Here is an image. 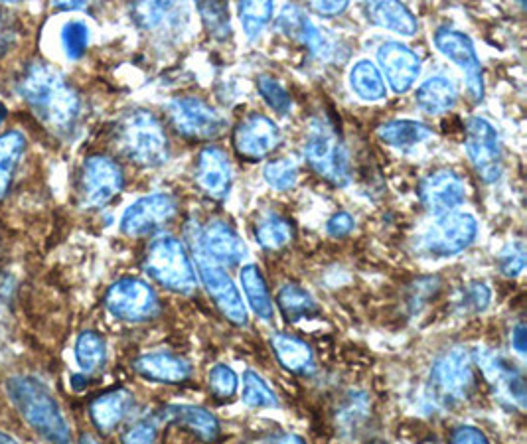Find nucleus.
I'll list each match as a JSON object with an SVG mask.
<instances>
[{"mask_svg": "<svg viewBox=\"0 0 527 444\" xmlns=\"http://www.w3.org/2000/svg\"><path fill=\"white\" fill-rule=\"evenodd\" d=\"M379 139L389 145L391 148L397 150H413V148L423 145L425 141L433 139V129L421 121H413V119H395V121H387L379 127L377 131Z\"/></svg>", "mask_w": 527, "mask_h": 444, "instance_id": "obj_26", "label": "nucleus"}, {"mask_svg": "<svg viewBox=\"0 0 527 444\" xmlns=\"http://www.w3.org/2000/svg\"><path fill=\"white\" fill-rule=\"evenodd\" d=\"M421 204L435 218L458 212L466 200V186L452 170H437L429 174L419 188Z\"/></svg>", "mask_w": 527, "mask_h": 444, "instance_id": "obj_18", "label": "nucleus"}, {"mask_svg": "<svg viewBox=\"0 0 527 444\" xmlns=\"http://www.w3.org/2000/svg\"><path fill=\"white\" fill-rule=\"evenodd\" d=\"M476 362L484 373V377L488 379V383L494 387V393L502 401L518 409L526 407V381H524L522 371L518 370L514 364H510L504 356L492 350L478 352Z\"/></svg>", "mask_w": 527, "mask_h": 444, "instance_id": "obj_17", "label": "nucleus"}, {"mask_svg": "<svg viewBox=\"0 0 527 444\" xmlns=\"http://www.w3.org/2000/svg\"><path fill=\"white\" fill-rule=\"evenodd\" d=\"M62 46L68 58L79 60L89 46V28L83 20H70L62 28Z\"/></svg>", "mask_w": 527, "mask_h": 444, "instance_id": "obj_40", "label": "nucleus"}, {"mask_svg": "<svg viewBox=\"0 0 527 444\" xmlns=\"http://www.w3.org/2000/svg\"><path fill=\"white\" fill-rule=\"evenodd\" d=\"M133 407V395L127 389H113L103 395H99L89 411L95 427L103 433H111L131 411Z\"/></svg>", "mask_w": 527, "mask_h": 444, "instance_id": "obj_25", "label": "nucleus"}, {"mask_svg": "<svg viewBox=\"0 0 527 444\" xmlns=\"http://www.w3.org/2000/svg\"><path fill=\"white\" fill-rule=\"evenodd\" d=\"M474 389V358L468 348H452L443 354L429 377V395L441 409L464 403Z\"/></svg>", "mask_w": 527, "mask_h": 444, "instance_id": "obj_6", "label": "nucleus"}, {"mask_svg": "<svg viewBox=\"0 0 527 444\" xmlns=\"http://www.w3.org/2000/svg\"><path fill=\"white\" fill-rule=\"evenodd\" d=\"M310 8L320 14V16H338L342 14L346 8H348V2H334V0H328V2H312Z\"/></svg>", "mask_w": 527, "mask_h": 444, "instance_id": "obj_49", "label": "nucleus"}, {"mask_svg": "<svg viewBox=\"0 0 527 444\" xmlns=\"http://www.w3.org/2000/svg\"><path fill=\"white\" fill-rule=\"evenodd\" d=\"M208 381H210V391L218 399L233 397L237 387H239L237 373L231 370L229 366H226V364H218L216 368H212L210 375H208Z\"/></svg>", "mask_w": 527, "mask_h": 444, "instance_id": "obj_43", "label": "nucleus"}, {"mask_svg": "<svg viewBox=\"0 0 527 444\" xmlns=\"http://www.w3.org/2000/svg\"><path fill=\"white\" fill-rule=\"evenodd\" d=\"M456 87L449 77L433 75L423 81L415 93L417 105L429 115H441L451 111L456 103Z\"/></svg>", "mask_w": 527, "mask_h": 444, "instance_id": "obj_27", "label": "nucleus"}, {"mask_svg": "<svg viewBox=\"0 0 527 444\" xmlns=\"http://www.w3.org/2000/svg\"><path fill=\"white\" fill-rule=\"evenodd\" d=\"M281 145V131L273 119L251 113L233 131V147L245 160H263Z\"/></svg>", "mask_w": 527, "mask_h": 444, "instance_id": "obj_16", "label": "nucleus"}, {"mask_svg": "<svg viewBox=\"0 0 527 444\" xmlns=\"http://www.w3.org/2000/svg\"><path fill=\"white\" fill-rule=\"evenodd\" d=\"M145 269L164 289L190 295L196 291L198 279L194 263L180 239L172 235H158L147 251Z\"/></svg>", "mask_w": 527, "mask_h": 444, "instance_id": "obj_4", "label": "nucleus"}, {"mask_svg": "<svg viewBox=\"0 0 527 444\" xmlns=\"http://www.w3.org/2000/svg\"><path fill=\"white\" fill-rule=\"evenodd\" d=\"M526 338V324H524V322H520V324H518V326L512 330V346H514V350H516L520 356H524V354H526Z\"/></svg>", "mask_w": 527, "mask_h": 444, "instance_id": "obj_50", "label": "nucleus"}, {"mask_svg": "<svg viewBox=\"0 0 527 444\" xmlns=\"http://www.w3.org/2000/svg\"><path fill=\"white\" fill-rule=\"evenodd\" d=\"M20 93L36 117L52 131L66 133L76 125L81 101L76 89L58 70L32 64L20 81Z\"/></svg>", "mask_w": 527, "mask_h": 444, "instance_id": "obj_1", "label": "nucleus"}, {"mask_svg": "<svg viewBox=\"0 0 527 444\" xmlns=\"http://www.w3.org/2000/svg\"><path fill=\"white\" fill-rule=\"evenodd\" d=\"M435 46L464 72L468 95L474 103H480L484 99V75L472 40L460 30L443 26L435 32Z\"/></svg>", "mask_w": 527, "mask_h": 444, "instance_id": "obj_11", "label": "nucleus"}, {"mask_svg": "<svg viewBox=\"0 0 527 444\" xmlns=\"http://www.w3.org/2000/svg\"><path fill=\"white\" fill-rule=\"evenodd\" d=\"M239 281H241L243 293L247 296V302H249L251 310L263 322H271L273 316H275V306H273V298H271L269 287L265 283V277H263L261 269L257 265L241 267Z\"/></svg>", "mask_w": 527, "mask_h": 444, "instance_id": "obj_29", "label": "nucleus"}, {"mask_svg": "<svg viewBox=\"0 0 527 444\" xmlns=\"http://www.w3.org/2000/svg\"><path fill=\"white\" fill-rule=\"evenodd\" d=\"M107 344L97 332H83L76 342V362L83 373H95L105 366Z\"/></svg>", "mask_w": 527, "mask_h": 444, "instance_id": "obj_34", "label": "nucleus"}, {"mask_svg": "<svg viewBox=\"0 0 527 444\" xmlns=\"http://www.w3.org/2000/svg\"><path fill=\"white\" fill-rule=\"evenodd\" d=\"M0 444H22L20 441H16L14 437H10L8 433H4V431H0Z\"/></svg>", "mask_w": 527, "mask_h": 444, "instance_id": "obj_53", "label": "nucleus"}, {"mask_svg": "<svg viewBox=\"0 0 527 444\" xmlns=\"http://www.w3.org/2000/svg\"><path fill=\"white\" fill-rule=\"evenodd\" d=\"M451 444H490V441L486 439V435L476 429V427H470V425H462V427H456L451 433Z\"/></svg>", "mask_w": 527, "mask_h": 444, "instance_id": "obj_47", "label": "nucleus"}, {"mask_svg": "<svg viewBox=\"0 0 527 444\" xmlns=\"http://www.w3.org/2000/svg\"><path fill=\"white\" fill-rule=\"evenodd\" d=\"M277 306L289 322L308 320V318H314L320 314V308L314 302V298L299 285L281 287V291L277 295Z\"/></svg>", "mask_w": 527, "mask_h": 444, "instance_id": "obj_32", "label": "nucleus"}, {"mask_svg": "<svg viewBox=\"0 0 527 444\" xmlns=\"http://www.w3.org/2000/svg\"><path fill=\"white\" fill-rule=\"evenodd\" d=\"M304 158L320 178L336 186H346L350 182L348 150L328 119H310L304 133Z\"/></svg>", "mask_w": 527, "mask_h": 444, "instance_id": "obj_3", "label": "nucleus"}, {"mask_svg": "<svg viewBox=\"0 0 527 444\" xmlns=\"http://www.w3.org/2000/svg\"><path fill=\"white\" fill-rule=\"evenodd\" d=\"M194 255H196L198 275H200L208 295L212 296V300L220 308V312L226 316L231 324L247 326L249 318H247V308H245L243 296L235 287V283L231 281V277L227 275L226 269L216 265L212 259H208L200 251H194Z\"/></svg>", "mask_w": 527, "mask_h": 444, "instance_id": "obj_12", "label": "nucleus"}, {"mask_svg": "<svg viewBox=\"0 0 527 444\" xmlns=\"http://www.w3.org/2000/svg\"><path fill=\"white\" fill-rule=\"evenodd\" d=\"M526 245L522 239L510 241L498 255V267L502 275L516 279L526 271Z\"/></svg>", "mask_w": 527, "mask_h": 444, "instance_id": "obj_41", "label": "nucleus"}, {"mask_svg": "<svg viewBox=\"0 0 527 444\" xmlns=\"http://www.w3.org/2000/svg\"><path fill=\"white\" fill-rule=\"evenodd\" d=\"M279 30L291 40L306 46L314 56L326 60L332 54L330 40L320 32V28L308 18V14L297 4H287L277 18Z\"/></svg>", "mask_w": 527, "mask_h": 444, "instance_id": "obj_21", "label": "nucleus"}, {"mask_svg": "<svg viewBox=\"0 0 527 444\" xmlns=\"http://www.w3.org/2000/svg\"><path fill=\"white\" fill-rule=\"evenodd\" d=\"M492 293L484 283H472L462 291V298H460V308L464 312H482L488 308L490 304Z\"/></svg>", "mask_w": 527, "mask_h": 444, "instance_id": "obj_44", "label": "nucleus"}, {"mask_svg": "<svg viewBox=\"0 0 527 444\" xmlns=\"http://www.w3.org/2000/svg\"><path fill=\"white\" fill-rule=\"evenodd\" d=\"M350 87L360 99L370 103L387 97V87L381 72L370 60H360L354 64V68L350 70Z\"/></svg>", "mask_w": 527, "mask_h": 444, "instance_id": "obj_31", "label": "nucleus"}, {"mask_svg": "<svg viewBox=\"0 0 527 444\" xmlns=\"http://www.w3.org/2000/svg\"><path fill=\"white\" fill-rule=\"evenodd\" d=\"M8 38H10V34H8V30H6V24H4V20H2V16H0V52L6 48V44H8Z\"/></svg>", "mask_w": 527, "mask_h": 444, "instance_id": "obj_52", "label": "nucleus"}, {"mask_svg": "<svg viewBox=\"0 0 527 444\" xmlns=\"http://www.w3.org/2000/svg\"><path fill=\"white\" fill-rule=\"evenodd\" d=\"M231 180V162L222 148L208 147L198 154L196 182L210 200H226L231 190Z\"/></svg>", "mask_w": 527, "mask_h": 444, "instance_id": "obj_20", "label": "nucleus"}, {"mask_svg": "<svg viewBox=\"0 0 527 444\" xmlns=\"http://www.w3.org/2000/svg\"><path fill=\"white\" fill-rule=\"evenodd\" d=\"M119 145L129 160L145 168L162 166L170 156L162 123L149 111H133L121 121Z\"/></svg>", "mask_w": 527, "mask_h": 444, "instance_id": "obj_5", "label": "nucleus"}, {"mask_svg": "<svg viewBox=\"0 0 527 444\" xmlns=\"http://www.w3.org/2000/svg\"><path fill=\"white\" fill-rule=\"evenodd\" d=\"M135 371L154 383H184L190 375V364L172 352H152L135 360Z\"/></svg>", "mask_w": 527, "mask_h": 444, "instance_id": "obj_22", "label": "nucleus"}, {"mask_svg": "<svg viewBox=\"0 0 527 444\" xmlns=\"http://www.w3.org/2000/svg\"><path fill=\"white\" fill-rule=\"evenodd\" d=\"M174 129L194 141H212L224 135L226 117L200 97H178L168 105Z\"/></svg>", "mask_w": 527, "mask_h": 444, "instance_id": "obj_7", "label": "nucleus"}, {"mask_svg": "<svg viewBox=\"0 0 527 444\" xmlns=\"http://www.w3.org/2000/svg\"><path fill=\"white\" fill-rule=\"evenodd\" d=\"M354 227H356V222H354V218L348 212L334 214L328 220V225H326V229H328V233L332 237H346V235H350L354 231Z\"/></svg>", "mask_w": 527, "mask_h": 444, "instance_id": "obj_48", "label": "nucleus"}, {"mask_svg": "<svg viewBox=\"0 0 527 444\" xmlns=\"http://www.w3.org/2000/svg\"><path fill=\"white\" fill-rule=\"evenodd\" d=\"M192 247L224 269L241 265L249 255L247 245L239 233L229 223L220 220L198 229L192 235Z\"/></svg>", "mask_w": 527, "mask_h": 444, "instance_id": "obj_13", "label": "nucleus"}, {"mask_svg": "<svg viewBox=\"0 0 527 444\" xmlns=\"http://www.w3.org/2000/svg\"><path fill=\"white\" fill-rule=\"evenodd\" d=\"M269 444H306L304 441H302L301 437L299 435H281V437H277V439H273L271 443Z\"/></svg>", "mask_w": 527, "mask_h": 444, "instance_id": "obj_51", "label": "nucleus"}, {"mask_svg": "<svg viewBox=\"0 0 527 444\" xmlns=\"http://www.w3.org/2000/svg\"><path fill=\"white\" fill-rule=\"evenodd\" d=\"M241 401L251 409H271L279 405L275 391L267 385V381L259 373L251 370L243 373Z\"/></svg>", "mask_w": 527, "mask_h": 444, "instance_id": "obj_35", "label": "nucleus"}, {"mask_svg": "<svg viewBox=\"0 0 527 444\" xmlns=\"http://www.w3.org/2000/svg\"><path fill=\"white\" fill-rule=\"evenodd\" d=\"M81 444H97V443H95V441H93V439H91V437H85V439H83V441H81Z\"/></svg>", "mask_w": 527, "mask_h": 444, "instance_id": "obj_56", "label": "nucleus"}, {"mask_svg": "<svg viewBox=\"0 0 527 444\" xmlns=\"http://www.w3.org/2000/svg\"><path fill=\"white\" fill-rule=\"evenodd\" d=\"M125 178L121 166L107 156H91L81 170V192L89 208L107 206L121 190Z\"/></svg>", "mask_w": 527, "mask_h": 444, "instance_id": "obj_14", "label": "nucleus"}, {"mask_svg": "<svg viewBox=\"0 0 527 444\" xmlns=\"http://www.w3.org/2000/svg\"><path fill=\"white\" fill-rule=\"evenodd\" d=\"M257 89L263 97V101L277 113V115H289L293 109V99L289 95V91L281 85L279 79L271 77V75H261L257 79Z\"/></svg>", "mask_w": 527, "mask_h": 444, "instance_id": "obj_37", "label": "nucleus"}, {"mask_svg": "<svg viewBox=\"0 0 527 444\" xmlns=\"http://www.w3.org/2000/svg\"><path fill=\"white\" fill-rule=\"evenodd\" d=\"M366 10L374 24L395 34L413 36L419 28L415 14L401 2H370Z\"/></svg>", "mask_w": 527, "mask_h": 444, "instance_id": "obj_28", "label": "nucleus"}, {"mask_svg": "<svg viewBox=\"0 0 527 444\" xmlns=\"http://www.w3.org/2000/svg\"><path fill=\"white\" fill-rule=\"evenodd\" d=\"M6 393L20 417L50 444H70V425L48 385L34 375L6 381Z\"/></svg>", "mask_w": 527, "mask_h": 444, "instance_id": "obj_2", "label": "nucleus"}, {"mask_svg": "<svg viewBox=\"0 0 527 444\" xmlns=\"http://www.w3.org/2000/svg\"><path fill=\"white\" fill-rule=\"evenodd\" d=\"M377 62L395 93H407L421 75L419 56L401 42H385L377 50Z\"/></svg>", "mask_w": 527, "mask_h": 444, "instance_id": "obj_19", "label": "nucleus"}, {"mask_svg": "<svg viewBox=\"0 0 527 444\" xmlns=\"http://www.w3.org/2000/svg\"><path fill=\"white\" fill-rule=\"evenodd\" d=\"M162 421L178 425L194 433L206 443H214L220 437L218 419L204 407L196 405H168L162 409Z\"/></svg>", "mask_w": 527, "mask_h": 444, "instance_id": "obj_23", "label": "nucleus"}, {"mask_svg": "<svg viewBox=\"0 0 527 444\" xmlns=\"http://www.w3.org/2000/svg\"><path fill=\"white\" fill-rule=\"evenodd\" d=\"M58 8H64V10H76V8H83L85 4L83 2H72V4H56Z\"/></svg>", "mask_w": 527, "mask_h": 444, "instance_id": "obj_54", "label": "nucleus"}, {"mask_svg": "<svg viewBox=\"0 0 527 444\" xmlns=\"http://www.w3.org/2000/svg\"><path fill=\"white\" fill-rule=\"evenodd\" d=\"M176 210V198L166 192L143 196L125 210L121 218V231L129 237L151 235L170 222L176 216Z\"/></svg>", "mask_w": 527, "mask_h": 444, "instance_id": "obj_15", "label": "nucleus"}, {"mask_svg": "<svg viewBox=\"0 0 527 444\" xmlns=\"http://www.w3.org/2000/svg\"><path fill=\"white\" fill-rule=\"evenodd\" d=\"M478 235V222L464 212L435 218L421 235V249L431 257H454L468 249Z\"/></svg>", "mask_w": 527, "mask_h": 444, "instance_id": "obj_8", "label": "nucleus"}, {"mask_svg": "<svg viewBox=\"0 0 527 444\" xmlns=\"http://www.w3.org/2000/svg\"><path fill=\"white\" fill-rule=\"evenodd\" d=\"M105 306L115 318L125 322L151 320L160 310L158 296L151 285L135 277L113 283L105 295Z\"/></svg>", "mask_w": 527, "mask_h": 444, "instance_id": "obj_9", "label": "nucleus"}, {"mask_svg": "<svg viewBox=\"0 0 527 444\" xmlns=\"http://www.w3.org/2000/svg\"><path fill=\"white\" fill-rule=\"evenodd\" d=\"M172 10H174L172 2H139L133 6V16L143 28L154 30L164 22V18Z\"/></svg>", "mask_w": 527, "mask_h": 444, "instance_id": "obj_42", "label": "nucleus"}, {"mask_svg": "<svg viewBox=\"0 0 527 444\" xmlns=\"http://www.w3.org/2000/svg\"><path fill=\"white\" fill-rule=\"evenodd\" d=\"M423 444H437V443H435V441H433V443H431V441H429V443H423Z\"/></svg>", "mask_w": 527, "mask_h": 444, "instance_id": "obj_57", "label": "nucleus"}, {"mask_svg": "<svg viewBox=\"0 0 527 444\" xmlns=\"http://www.w3.org/2000/svg\"><path fill=\"white\" fill-rule=\"evenodd\" d=\"M295 237V229L281 214L269 212L255 225V239L265 251H281Z\"/></svg>", "mask_w": 527, "mask_h": 444, "instance_id": "obj_30", "label": "nucleus"}, {"mask_svg": "<svg viewBox=\"0 0 527 444\" xmlns=\"http://www.w3.org/2000/svg\"><path fill=\"white\" fill-rule=\"evenodd\" d=\"M265 180L271 188L285 192L291 190L297 180H299V164L293 158H279V160H271L265 170Z\"/></svg>", "mask_w": 527, "mask_h": 444, "instance_id": "obj_38", "label": "nucleus"}, {"mask_svg": "<svg viewBox=\"0 0 527 444\" xmlns=\"http://www.w3.org/2000/svg\"><path fill=\"white\" fill-rule=\"evenodd\" d=\"M241 26L249 40H257L273 18V2H239L237 6Z\"/></svg>", "mask_w": 527, "mask_h": 444, "instance_id": "obj_36", "label": "nucleus"}, {"mask_svg": "<svg viewBox=\"0 0 527 444\" xmlns=\"http://www.w3.org/2000/svg\"><path fill=\"white\" fill-rule=\"evenodd\" d=\"M26 150V139L18 131H10L0 135V202L10 190L14 170Z\"/></svg>", "mask_w": 527, "mask_h": 444, "instance_id": "obj_33", "label": "nucleus"}, {"mask_svg": "<svg viewBox=\"0 0 527 444\" xmlns=\"http://www.w3.org/2000/svg\"><path fill=\"white\" fill-rule=\"evenodd\" d=\"M271 348H273V354L277 356L279 364L291 373L310 375L316 368L312 348L304 340L293 336V334H285V332L273 334L271 336Z\"/></svg>", "mask_w": 527, "mask_h": 444, "instance_id": "obj_24", "label": "nucleus"}, {"mask_svg": "<svg viewBox=\"0 0 527 444\" xmlns=\"http://www.w3.org/2000/svg\"><path fill=\"white\" fill-rule=\"evenodd\" d=\"M464 147L476 172L484 182H496L502 176V147L496 127L484 117H472L466 123Z\"/></svg>", "mask_w": 527, "mask_h": 444, "instance_id": "obj_10", "label": "nucleus"}, {"mask_svg": "<svg viewBox=\"0 0 527 444\" xmlns=\"http://www.w3.org/2000/svg\"><path fill=\"white\" fill-rule=\"evenodd\" d=\"M368 411H370V405H368V399L366 395H352L344 407V411L340 413V421L344 427L352 429V427H358L366 417H368Z\"/></svg>", "mask_w": 527, "mask_h": 444, "instance_id": "obj_45", "label": "nucleus"}, {"mask_svg": "<svg viewBox=\"0 0 527 444\" xmlns=\"http://www.w3.org/2000/svg\"><path fill=\"white\" fill-rule=\"evenodd\" d=\"M4 119H6V109L0 105V125L4 123Z\"/></svg>", "mask_w": 527, "mask_h": 444, "instance_id": "obj_55", "label": "nucleus"}, {"mask_svg": "<svg viewBox=\"0 0 527 444\" xmlns=\"http://www.w3.org/2000/svg\"><path fill=\"white\" fill-rule=\"evenodd\" d=\"M208 32L214 38L224 40L231 34V24H229V8L224 2H198L196 4Z\"/></svg>", "mask_w": 527, "mask_h": 444, "instance_id": "obj_39", "label": "nucleus"}, {"mask_svg": "<svg viewBox=\"0 0 527 444\" xmlns=\"http://www.w3.org/2000/svg\"><path fill=\"white\" fill-rule=\"evenodd\" d=\"M156 423L152 419H143L135 423L123 437L125 444H156Z\"/></svg>", "mask_w": 527, "mask_h": 444, "instance_id": "obj_46", "label": "nucleus"}]
</instances>
